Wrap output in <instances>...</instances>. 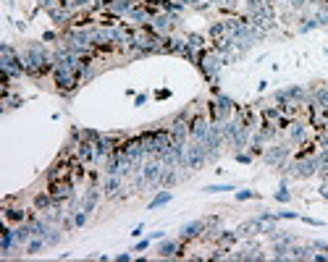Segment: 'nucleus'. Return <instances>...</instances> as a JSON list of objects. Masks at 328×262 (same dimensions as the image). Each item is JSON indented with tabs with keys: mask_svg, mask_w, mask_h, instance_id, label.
<instances>
[{
	"mask_svg": "<svg viewBox=\"0 0 328 262\" xmlns=\"http://www.w3.org/2000/svg\"><path fill=\"white\" fill-rule=\"evenodd\" d=\"M0 68H3L8 76H21V74H26L21 55L13 50L11 45H0Z\"/></svg>",
	"mask_w": 328,
	"mask_h": 262,
	"instance_id": "nucleus-1",
	"label": "nucleus"
},
{
	"mask_svg": "<svg viewBox=\"0 0 328 262\" xmlns=\"http://www.w3.org/2000/svg\"><path fill=\"white\" fill-rule=\"evenodd\" d=\"M234 110V102H231V97H226V95H215V100L207 102V113H210V121L213 123H223L228 118V113Z\"/></svg>",
	"mask_w": 328,
	"mask_h": 262,
	"instance_id": "nucleus-2",
	"label": "nucleus"
},
{
	"mask_svg": "<svg viewBox=\"0 0 328 262\" xmlns=\"http://www.w3.org/2000/svg\"><path fill=\"white\" fill-rule=\"evenodd\" d=\"M221 66H223V58L213 50V53H205V55H202V60H200L197 68H200L210 81H218V71H221Z\"/></svg>",
	"mask_w": 328,
	"mask_h": 262,
	"instance_id": "nucleus-3",
	"label": "nucleus"
},
{
	"mask_svg": "<svg viewBox=\"0 0 328 262\" xmlns=\"http://www.w3.org/2000/svg\"><path fill=\"white\" fill-rule=\"evenodd\" d=\"M147 24L152 26V32H158V34H165V32H171L173 26L179 24V13H158V16H152Z\"/></svg>",
	"mask_w": 328,
	"mask_h": 262,
	"instance_id": "nucleus-4",
	"label": "nucleus"
},
{
	"mask_svg": "<svg viewBox=\"0 0 328 262\" xmlns=\"http://www.w3.org/2000/svg\"><path fill=\"white\" fill-rule=\"evenodd\" d=\"M205 160H207V150H205V144H202V141H192V147H186L184 165H189V168H200Z\"/></svg>",
	"mask_w": 328,
	"mask_h": 262,
	"instance_id": "nucleus-5",
	"label": "nucleus"
},
{
	"mask_svg": "<svg viewBox=\"0 0 328 262\" xmlns=\"http://www.w3.org/2000/svg\"><path fill=\"white\" fill-rule=\"evenodd\" d=\"M53 79H55V84H58L61 92H71V89H76L79 74H74V71H63V68H53Z\"/></svg>",
	"mask_w": 328,
	"mask_h": 262,
	"instance_id": "nucleus-6",
	"label": "nucleus"
},
{
	"mask_svg": "<svg viewBox=\"0 0 328 262\" xmlns=\"http://www.w3.org/2000/svg\"><path fill=\"white\" fill-rule=\"evenodd\" d=\"M55 200H71L74 197V179H58L50 181V189H47Z\"/></svg>",
	"mask_w": 328,
	"mask_h": 262,
	"instance_id": "nucleus-7",
	"label": "nucleus"
},
{
	"mask_svg": "<svg viewBox=\"0 0 328 262\" xmlns=\"http://www.w3.org/2000/svg\"><path fill=\"white\" fill-rule=\"evenodd\" d=\"M207 129H210V121H207L205 116H192L189 118V137L194 141H205Z\"/></svg>",
	"mask_w": 328,
	"mask_h": 262,
	"instance_id": "nucleus-8",
	"label": "nucleus"
},
{
	"mask_svg": "<svg viewBox=\"0 0 328 262\" xmlns=\"http://www.w3.org/2000/svg\"><path fill=\"white\" fill-rule=\"evenodd\" d=\"M289 173L294 179H310L312 173H318V158H310V160H302V162H294L289 168Z\"/></svg>",
	"mask_w": 328,
	"mask_h": 262,
	"instance_id": "nucleus-9",
	"label": "nucleus"
},
{
	"mask_svg": "<svg viewBox=\"0 0 328 262\" xmlns=\"http://www.w3.org/2000/svg\"><path fill=\"white\" fill-rule=\"evenodd\" d=\"M265 162L268 165H273V168H281L284 165V160L289 158V147H270V150H265Z\"/></svg>",
	"mask_w": 328,
	"mask_h": 262,
	"instance_id": "nucleus-10",
	"label": "nucleus"
},
{
	"mask_svg": "<svg viewBox=\"0 0 328 262\" xmlns=\"http://www.w3.org/2000/svg\"><path fill=\"white\" fill-rule=\"evenodd\" d=\"M165 168L160 165V162H150V165H144V181L152 183V186H158L160 183V176H163Z\"/></svg>",
	"mask_w": 328,
	"mask_h": 262,
	"instance_id": "nucleus-11",
	"label": "nucleus"
},
{
	"mask_svg": "<svg viewBox=\"0 0 328 262\" xmlns=\"http://www.w3.org/2000/svg\"><path fill=\"white\" fill-rule=\"evenodd\" d=\"M13 239H16V246H26L32 242V223H21L19 228H13Z\"/></svg>",
	"mask_w": 328,
	"mask_h": 262,
	"instance_id": "nucleus-12",
	"label": "nucleus"
},
{
	"mask_svg": "<svg viewBox=\"0 0 328 262\" xmlns=\"http://www.w3.org/2000/svg\"><path fill=\"white\" fill-rule=\"evenodd\" d=\"M184 47H186V40L163 37V50H160V53H179V55H184Z\"/></svg>",
	"mask_w": 328,
	"mask_h": 262,
	"instance_id": "nucleus-13",
	"label": "nucleus"
},
{
	"mask_svg": "<svg viewBox=\"0 0 328 262\" xmlns=\"http://www.w3.org/2000/svg\"><path fill=\"white\" fill-rule=\"evenodd\" d=\"M76 158H79L82 162H89V160H95V144H92V141L82 139L79 144H76Z\"/></svg>",
	"mask_w": 328,
	"mask_h": 262,
	"instance_id": "nucleus-14",
	"label": "nucleus"
},
{
	"mask_svg": "<svg viewBox=\"0 0 328 262\" xmlns=\"http://www.w3.org/2000/svg\"><path fill=\"white\" fill-rule=\"evenodd\" d=\"M310 121H312V126H315V129H328V110H326V108H312Z\"/></svg>",
	"mask_w": 328,
	"mask_h": 262,
	"instance_id": "nucleus-15",
	"label": "nucleus"
},
{
	"mask_svg": "<svg viewBox=\"0 0 328 262\" xmlns=\"http://www.w3.org/2000/svg\"><path fill=\"white\" fill-rule=\"evenodd\" d=\"M13 246H16V239H13V231H11V228H5V225H3V239H0V254H3V257H5V254H8V252L13 249Z\"/></svg>",
	"mask_w": 328,
	"mask_h": 262,
	"instance_id": "nucleus-16",
	"label": "nucleus"
},
{
	"mask_svg": "<svg viewBox=\"0 0 328 262\" xmlns=\"http://www.w3.org/2000/svg\"><path fill=\"white\" fill-rule=\"evenodd\" d=\"M312 108H326L328 110V87H320V89H312Z\"/></svg>",
	"mask_w": 328,
	"mask_h": 262,
	"instance_id": "nucleus-17",
	"label": "nucleus"
},
{
	"mask_svg": "<svg viewBox=\"0 0 328 262\" xmlns=\"http://www.w3.org/2000/svg\"><path fill=\"white\" fill-rule=\"evenodd\" d=\"M202 228H205V223L202 221H194V223H186L184 228H181V239H194V236H200Z\"/></svg>",
	"mask_w": 328,
	"mask_h": 262,
	"instance_id": "nucleus-18",
	"label": "nucleus"
},
{
	"mask_svg": "<svg viewBox=\"0 0 328 262\" xmlns=\"http://www.w3.org/2000/svg\"><path fill=\"white\" fill-rule=\"evenodd\" d=\"M289 137H291V141H294V144H305V141H307V131H305V126H302V123H291Z\"/></svg>",
	"mask_w": 328,
	"mask_h": 262,
	"instance_id": "nucleus-19",
	"label": "nucleus"
},
{
	"mask_svg": "<svg viewBox=\"0 0 328 262\" xmlns=\"http://www.w3.org/2000/svg\"><path fill=\"white\" fill-rule=\"evenodd\" d=\"M263 118H265V123H276V126H278V121L284 118V113H281V108L276 105V108H265V110H263Z\"/></svg>",
	"mask_w": 328,
	"mask_h": 262,
	"instance_id": "nucleus-20",
	"label": "nucleus"
},
{
	"mask_svg": "<svg viewBox=\"0 0 328 262\" xmlns=\"http://www.w3.org/2000/svg\"><path fill=\"white\" fill-rule=\"evenodd\" d=\"M278 134V129H276V123H265L260 131L255 134V139H260V141H268V139H273Z\"/></svg>",
	"mask_w": 328,
	"mask_h": 262,
	"instance_id": "nucleus-21",
	"label": "nucleus"
},
{
	"mask_svg": "<svg viewBox=\"0 0 328 262\" xmlns=\"http://www.w3.org/2000/svg\"><path fill=\"white\" fill-rule=\"evenodd\" d=\"M53 204H55V197L50 192L37 194V200H34V207H37V210H47V207H53Z\"/></svg>",
	"mask_w": 328,
	"mask_h": 262,
	"instance_id": "nucleus-22",
	"label": "nucleus"
},
{
	"mask_svg": "<svg viewBox=\"0 0 328 262\" xmlns=\"http://www.w3.org/2000/svg\"><path fill=\"white\" fill-rule=\"evenodd\" d=\"M179 242H163L160 244V257H176L179 254Z\"/></svg>",
	"mask_w": 328,
	"mask_h": 262,
	"instance_id": "nucleus-23",
	"label": "nucleus"
},
{
	"mask_svg": "<svg viewBox=\"0 0 328 262\" xmlns=\"http://www.w3.org/2000/svg\"><path fill=\"white\" fill-rule=\"evenodd\" d=\"M131 3H134V0H113V5H110V13H113V16H121V13H129Z\"/></svg>",
	"mask_w": 328,
	"mask_h": 262,
	"instance_id": "nucleus-24",
	"label": "nucleus"
},
{
	"mask_svg": "<svg viewBox=\"0 0 328 262\" xmlns=\"http://www.w3.org/2000/svg\"><path fill=\"white\" fill-rule=\"evenodd\" d=\"M3 215L8 218V221H19V223H24L26 221V212L21 207H5L3 210Z\"/></svg>",
	"mask_w": 328,
	"mask_h": 262,
	"instance_id": "nucleus-25",
	"label": "nucleus"
},
{
	"mask_svg": "<svg viewBox=\"0 0 328 262\" xmlns=\"http://www.w3.org/2000/svg\"><path fill=\"white\" fill-rule=\"evenodd\" d=\"M45 246H47L45 239H32V242L26 244V254H37V252H42Z\"/></svg>",
	"mask_w": 328,
	"mask_h": 262,
	"instance_id": "nucleus-26",
	"label": "nucleus"
},
{
	"mask_svg": "<svg viewBox=\"0 0 328 262\" xmlns=\"http://www.w3.org/2000/svg\"><path fill=\"white\" fill-rule=\"evenodd\" d=\"M226 24H223V21H218V24H213L210 26V37L215 40V42H218V40H223V37H226Z\"/></svg>",
	"mask_w": 328,
	"mask_h": 262,
	"instance_id": "nucleus-27",
	"label": "nucleus"
},
{
	"mask_svg": "<svg viewBox=\"0 0 328 262\" xmlns=\"http://www.w3.org/2000/svg\"><path fill=\"white\" fill-rule=\"evenodd\" d=\"M121 186V176H108V181H105V194H116V189Z\"/></svg>",
	"mask_w": 328,
	"mask_h": 262,
	"instance_id": "nucleus-28",
	"label": "nucleus"
},
{
	"mask_svg": "<svg viewBox=\"0 0 328 262\" xmlns=\"http://www.w3.org/2000/svg\"><path fill=\"white\" fill-rule=\"evenodd\" d=\"M97 194H100V192H97V189H89V194L84 197V202H82V210H92L95 207V202H97Z\"/></svg>",
	"mask_w": 328,
	"mask_h": 262,
	"instance_id": "nucleus-29",
	"label": "nucleus"
},
{
	"mask_svg": "<svg viewBox=\"0 0 328 262\" xmlns=\"http://www.w3.org/2000/svg\"><path fill=\"white\" fill-rule=\"evenodd\" d=\"M186 45L194 47V50H205V40H202L200 34H189V37H186Z\"/></svg>",
	"mask_w": 328,
	"mask_h": 262,
	"instance_id": "nucleus-30",
	"label": "nucleus"
},
{
	"mask_svg": "<svg viewBox=\"0 0 328 262\" xmlns=\"http://www.w3.org/2000/svg\"><path fill=\"white\" fill-rule=\"evenodd\" d=\"M171 183H176V173L171 168H165L163 176H160V186H171Z\"/></svg>",
	"mask_w": 328,
	"mask_h": 262,
	"instance_id": "nucleus-31",
	"label": "nucleus"
},
{
	"mask_svg": "<svg viewBox=\"0 0 328 262\" xmlns=\"http://www.w3.org/2000/svg\"><path fill=\"white\" fill-rule=\"evenodd\" d=\"M165 202H171V194L168 192H163V194H158L155 200L150 202V210H155V207H160V204H165Z\"/></svg>",
	"mask_w": 328,
	"mask_h": 262,
	"instance_id": "nucleus-32",
	"label": "nucleus"
},
{
	"mask_svg": "<svg viewBox=\"0 0 328 262\" xmlns=\"http://www.w3.org/2000/svg\"><path fill=\"white\" fill-rule=\"evenodd\" d=\"M318 171L320 173H328V150H323L318 155Z\"/></svg>",
	"mask_w": 328,
	"mask_h": 262,
	"instance_id": "nucleus-33",
	"label": "nucleus"
},
{
	"mask_svg": "<svg viewBox=\"0 0 328 262\" xmlns=\"http://www.w3.org/2000/svg\"><path fill=\"white\" fill-rule=\"evenodd\" d=\"M21 102H24L21 97H11L8 89H5V97H3V105H5V108H16V105H21Z\"/></svg>",
	"mask_w": 328,
	"mask_h": 262,
	"instance_id": "nucleus-34",
	"label": "nucleus"
},
{
	"mask_svg": "<svg viewBox=\"0 0 328 262\" xmlns=\"http://www.w3.org/2000/svg\"><path fill=\"white\" fill-rule=\"evenodd\" d=\"M100 137H102V134H100V131H95V129H84V131H82V139L92 141V144H95V141L100 139Z\"/></svg>",
	"mask_w": 328,
	"mask_h": 262,
	"instance_id": "nucleus-35",
	"label": "nucleus"
},
{
	"mask_svg": "<svg viewBox=\"0 0 328 262\" xmlns=\"http://www.w3.org/2000/svg\"><path fill=\"white\" fill-rule=\"evenodd\" d=\"M58 239H61V231L50 228V231H47V236H45V242H47V246H50V244H58Z\"/></svg>",
	"mask_w": 328,
	"mask_h": 262,
	"instance_id": "nucleus-36",
	"label": "nucleus"
},
{
	"mask_svg": "<svg viewBox=\"0 0 328 262\" xmlns=\"http://www.w3.org/2000/svg\"><path fill=\"white\" fill-rule=\"evenodd\" d=\"M291 257H294V260H305V257H312V254H307V249H302V246H294V249H291Z\"/></svg>",
	"mask_w": 328,
	"mask_h": 262,
	"instance_id": "nucleus-37",
	"label": "nucleus"
},
{
	"mask_svg": "<svg viewBox=\"0 0 328 262\" xmlns=\"http://www.w3.org/2000/svg\"><path fill=\"white\" fill-rule=\"evenodd\" d=\"M205 192H207V194H215V192H234V186H207Z\"/></svg>",
	"mask_w": 328,
	"mask_h": 262,
	"instance_id": "nucleus-38",
	"label": "nucleus"
},
{
	"mask_svg": "<svg viewBox=\"0 0 328 262\" xmlns=\"http://www.w3.org/2000/svg\"><path fill=\"white\" fill-rule=\"evenodd\" d=\"M84 223H87V210H82L79 215L74 218V225H84Z\"/></svg>",
	"mask_w": 328,
	"mask_h": 262,
	"instance_id": "nucleus-39",
	"label": "nucleus"
},
{
	"mask_svg": "<svg viewBox=\"0 0 328 262\" xmlns=\"http://www.w3.org/2000/svg\"><path fill=\"white\" fill-rule=\"evenodd\" d=\"M276 200H278V202H289V200H291V194L286 192V189H281V192H276Z\"/></svg>",
	"mask_w": 328,
	"mask_h": 262,
	"instance_id": "nucleus-40",
	"label": "nucleus"
},
{
	"mask_svg": "<svg viewBox=\"0 0 328 262\" xmlns=\"http://www.w3.org/2000/svg\"><path fill=\"white\" fill-rule=\"evenodd\" d=\"M252 197H255V192H239V194H236V200H252Z\"/></svg>",
	"mask_w": 328,
	"mask_h": 262,
	"instance_id": "nucleus-41",
	"label": "nucleus"
},
{
	"mask_svg": "<svg viewBox=\"0 0 328 262\" xmlns=\"http://www.w3.org/2000/svg\"><path fill=\"white\" fill-rule=\"evenodd\" d=\"M147 244H150V239H147V242H139V244L134 246V252H142V249H147Z\"/></svg>",
	"mask_w": 328,
	"mask_h": 262,
	"instance_id": "nucleus-42",
	"label": "nucleus"
},
{
	"mask_svg": "<svg viewBox=\"0 0 328 262\" xmlns=\"http://www.w3.org/2000/svg\"><path fill=\"white\" fill-rule=\"evenodd\" d=\"M289 3L294 5V8H302V5H305V3H310V0H289Z\"/></svg>",
	"mask_w": 328,
	"mask_h": 262,
	"instance_id": "nucleus-43",
	"label": "nucleus"
},
{
	"mask_svg": "<svg viewBox=\"0 0 328 262\" xmlns=\"http://www.w3.org/2000/svg\"><path fill=\"white\" fill-rule=\"evenodd\" d=\"M310 3H318V5H328V0H310Z\"/></svg>",
	"mask_w": 328,
	"mask_h": 262,
	"instance_id": "nucleus-44",
	"label": "nucleus"
},
{
	"mask_svg": "<svg viewBox=\"0 0 328 262\" xmlns=\"http://www.w3.org/2000/svg\"><path fill=\"white\" fill-rule=\"evenodd\" d=\"M320 194H323L326 200H328V186H323V189H320Z\"/></svg>",
	"mask_w": 328,
	"mask_h": 262,
	"instance_id": "nucleus-45",
	"label": "nucleus"
},
{
	"mask_svg": "<svg viewBox=\"0 0 328 262\" xmlns=\"http://www.w3.org/2000/svg\"><path fill=\"white\" fill-rule=\"evenodd\" d=\"M265 3H273V0H265Z\"/></svg>",
	"mask_w": 328,
	"mask_h": 262,
	"instance_id": "nucleus-46",
	"label": "nucleus"
}]
</instances>
